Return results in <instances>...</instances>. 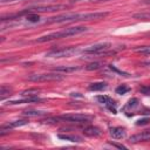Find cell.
<instances>
[{"label":"cell","instance_id":"1","mask_svg":"<svg viewBox=\"0 0 150 150\" xmlns=\"http://www.w3.org/2000/svg\"><path fill=\"white\" fill-rule=\"evenodd\" d=\"M107 12H95V13H67L57 16L49 18L46 23H63V22H76V21H89L97 20L107 16Z\"/></svg>","mask_w":150,"mask_h":150},{"label":"cell","instance_id":"2","mask_svg":"<svg viewBox=\"0 0 150 150\" xmlns=\"http://www.w3.org/2000/svg\"><path fill=\"white\" fill-rule=\"evenodd\" d=\"M88 28L83 27V26H77V27H69L66 29H62L60 32H53L49 33L47 35L40 36L36 39V42H46V41H50V40H55V39H61V38H67V36H71V35H76L83 32H87Z\"/></svg>","mask_w":150,"mask_h":150},{"label":"cell","instance_id":"3","mask_svg":"<svg viewBox=\"0 0 150 150\" xmlns=\"http://www.w3.org/2000/svg\"><path fill=\"white\" fill-rule=\"evenodd\" d=\"M63 79V75L56 73H45V74H33L28 77L32 82H47V81H61Z\"/></svg>","mask_w":150,"mask_h":150},{"label":"cell","instance_id":"4","mask_svg":"<svg viewBox=\"0 0 150 150\" xmlns=\"http://www.w3.org/2000/svg\"><path fill=\"white\" fill-rule=\"evenodd\" d=\"M79 53L77 47H63L59 49H53L46 54V57H68Z\"/></svg>","mask_w":150,"mask_h":150},{"label":"cell","instance_id":"5","mask_svg":"<svg viewBox=\"0 0 150 150\" xmlns=\"http://www.w3.org/2000/svg\"><path fill=\"white\" fill-rule=\"evenodd\" d=\"M54 121H67V122H76V123H82V122H88L93 120V116L87 115V114H67L62 115L59 117L53 118Z\"/></svg>","mask_w":150,"mask_h":150},{"label":"cell","instance_id":"6","mask_svg":"<svg viewBox=\"0 0 150 150\" xmlns=\"http://www.w3.org/2000/svg\"><path fill=\"white\" fill-rule=\"evenodd\" d=\"M67 8L66 5H52V6H38V7H32V8H27L23 13H45V12H55V11H60Z\"/></svg>","mask_w":150,"mask_h":150},{"label":"cell","instance_id":"7","mask_svg":"<svg viewBox=\"0 0 150 150\" xmlns=\"http://www.w3.org/2000/svg\"><path fill=\"white\" fill-rule=\"evenodd\" d=\"M110 47V43H96L90 47H87L83 49V53L86 54H101L104 50H107Z\"/></svg>","mask_w":150,"mask_h":150},{"label":"cell","instance_id":"8","mask_svg":"<svg viewBox=\"0 0 150 150\" xmlns=\"http://www.w3.org/2000/svg\"><path fill=\"white\" fill-rule=\"evenodd\" d=\"M96 100L100 102V103H102V104H104L110 111H112V114H116V108H115V102L112 101V98H110L109 96H107V95H98L97 97H96Z\"/></svg>","mask_w":150,"mask_h":150},{"label":"cell","instance_id":"9","mask_svg":"<svg viewBox=\"0 0 150 150\" xmlns=\"http://www.w3.org/2000/svg\"><path fill=\"white\" fill-rule=\"evenodd\" d=\"M27 123H28L27 120H18V121H13V122L5 123V124L1 125V135H4L7 130H11V129H14V128L25 125V124H27Z\"/></svg>","mask_w":150,"mask_h":150},{"label":"cell","instance_id":"10","mask_svg":"<svg viewBox=\"0 0 150 150\" xmlns=\"http://www.w3.org/2000/svg\"><path fill=\"white\" fill-rule=\"evenodd\" d=\"M149 139H150V129L143 130L129 138V141L131 143H138V142H144V141H149Z\"/></svg>","mask_w":150,"mask_h":150},{"label":"cell","instance_id":"11","mask_svg":"<svg viewBox=\"0 0 150 150\" xmlns=\"http://www.w3.org/2000/svg\"><path fill=\"white\" fill-rule=\"evenodd\" d=\"M109 134L115 139H122L125 137V130L122 127H112L109 129Z\"/></svg>","mask_w":150,"mask_h":150},{"label":"cell","instance_id":"12","mask_svg":"<svg viewBox=\"0 0 150 150\" xmlns=\"http://www.w3.org/2000/svg\"><path fill=\"white\" fill-rule=\"evenodd\" d=\"M41 98L38 96H27L25 98L21 100H14V101H9L8 104H20V103H34V102H40Z\"/></svg>","mask_w":150,"mask_h":150},{"label":"cell","instance_id":"13","mask_svg":"<svg viewBox=\"0 0 150 150\" xmlns=\"http://www.w3.org/2000/svg\"><path fill=\"white\" fill-rule=\"evenodd\" d=\"M83 134L84 135H87V136H90V137H96V136H100L101 135V130L97 128V127H93V125H90V127H86L84 129H83Z\"/></svg>","mask_w":150,"mask_h":150},{"label":"cell","instance_id":"14","mask_svg":"<svg viewBox=\"0 0 150 150\" xmlns=\"http://www.w3.org/2000/svg\"><path fill=\"white\" fill-rule=\"evenodd\" d=\"M79 69H81V67H79V66H59V67L54 68V70L59 71V73L60 71L61 73H71V71H76Z\"/></svg>","mask_w":150,"mask_h":150},{"label":"cell","instance_id":"15","mask_svg":"<svg viewBox=\"0 0 150 150\" xmlns=\"http://www.w3.org/2000/svg\"><path fill=\"white\" fill-rule=\"evenodd\" d=\"M107 88V84L104 82H94L89 86V89L90 90H94V91H98V90H103Z\"/></svg>","mask_w":150,"mask_h":150},{"label":"cell","instance_id":"16","mask_svg":"<svg viewBox=\"0 0 150 150\" xmlns=\"http://www.w3.org/2000/svg\"><path fill=\"white\" fill-rule=\"evenodd\" d=\"M59 137L61 139H64V141H70V142H82V138L76 136V135H59Z\"/></svg>","mask_w":150,"mask_h":150},{"label":"cell","instance_id":"17","mask_svg":"<svg viewBox=\"0 0 150 150\" xmlns=\"http://www.w3.org/2000/svg\"><path fill=\"white\" fill-rule=\"evenodd\" d=\"M23 115H27V116H42V115H46V111H42V110H26V111H23Z\"/></svg>","mask_w":150,"mask_h":150},{"label":"cell","instance_id":"18","mask_svg":"<svg viewBox=\"0 0 150 150\" xmlns=\"http://www.w3.org/2000/svg\"><path fill=\"white\" fill-rule=\"evenodd\" d=\"M11 91H12V89L9 88V87H7V86H5V84H2L1 86V90H0V96H1V100H4L7 95H11Z\"/></svg>","mask_w":150,"mask_h":150},{"label":"cell","instance_id":"19","mask_svg":"<svg viewBox=\"0 0 150 150\" xmlns=\"http://www.w3.org/2000/svg\"><path fill=\"white\" fill-rule=\"evenodd\" d=\"M128 91H129V87H127V86H124V84L118 86V87L116 88V94H118V95H123V94H125V93H128Z\"/></svg>","mask_w":150,"mask_h":150},{"label":"cell","instance_id":"20","mask_svg":"<svg viewBox=\"0 0 150 150\" xmlns=\"http://www.w3.org/2000/svg\"><path fill=\"white\" fill-rule=\"evenodd\" d=\"M27 20L30 21V22H38L40 20V16H39L38 13H30V14H28Z\"/></svg>","mask_w":150,"mask_h":150},{"label":"cell","instance_id":"21","mask_svg":"<svg viewBox=\"0 0 150 150\" xmlns=\"http://www.w3.org/2000/svg\"><path fill=\"white\" fill-rule=\"evenodd\" d=\"M38 93H39L38 89H28V90H23V91L21 93V95H22V96H34V95L38 94Z\"/></svg>","mask_w":150,"mask_h":150},{"label":"cell","instance_id":"22","mask_svg":"<svg viewBox=\"0 0 150 150\" xmlns=\"http://www.w3.org/2000/svg\"><path fill=\"white\" fill-rule=\"evenodd\" d=\"M98 68H101V63H98V62H93V63H90L86 67L87 70H96Z\"/></svg>","mask_w":150,"mask_h":150},{"label":"cell","instance_id":"23","mask_svg":"<svg viewBox=\"0 0 150 150\" xmlns=\"http://www.w3.org/2000/svg\"><path fill=\"white\" fill-rule=\"evenodd\" d=\"M137 105H138V100H137V98H132V100H130V101L128 102V104H127L125 108H135V107H137Z\"/></svg>","mask_w":150,"mask_h":150},{"label":"cell","instance_id":"24","mask_svg":"<svg viewBox=\"0 0 150 150\" xmlns=\"http://www.w3.org/2000/svg\"><path fill=\"white\" fill-rule=\"evenodd\" d=\"M137 53H143V54H150V47H141L136 49Z\"/></svg>","mask_w":150,"mask_h":150},{"label":"cell","instance_id":"25","mask_svg":"<svg viewBox=\"0 0 150 150\" xmlns=\"http://www.w3.org/2000/svg\"><path fill=\"white\" fill-rule=\"evenodd\" d=\"M110 69H111V70H115L116 73H118V74H121V75H123V76H129V74H128V73H124V71H121V70H118V69H117V68H115L112 64L110 66Z\"/></svg>","mask_w":150,"mask_h":150},{"label":"cell","instance_id":"26","mask_svg":"<svg viewBox=\"0 0 150 150\" xmlns=\"http://www.w3.org/2000/svg\"><path fill=\"white\" fill-rule=\"evenodd\" d=\"M150 122V120L149 118H144V120H139V121H137V125H144V124H146V123H149Z\"/></svg>","mask_w":150,"mask_h":150},{"label":"cell","instance_id":"27","mask_svg":"<svg viewBox=\"0 0 150 150\" xmlns=\"http://www.w3.org/2000/svg\"><path fill=\"white\" fill-rule=\"evenodd\" d=\"M141 91L144 94V95H150V87H144L141 89Z\"/></svg>","mask_w":150,"mask_h":150},{"label":"cell","instance_id":"28","mask_svg":"<svg viewBox=\"0 0 150 150\" xmlns=\"http://www.w3.org/2000/svg\"><path fill=\"white\" fill-rule=\"evenodd\" d=\"M2 2H6V1H15V0H1Z\"/></svg>","mask_w":150,"mask_h":150},{"label":"cell","instance_id":"29","mask_svg":"<svg viewBox=\"0 0 150 150\" xmlns=\"http://www.w3.org/2000/svg\"><path fill=\"white\" fill-rule=\"evenodd\" d=\"M96 1H107V0H96Z\"/></svg>","mask_w":150,"mask_h":150},{"label":"cell","instance_id":"30","mask_svg":"<svg viewBox=\"0 0 150 150\" xmlns=\"http://www.w3.org/2000/svg\"><path fill=\"white\" fill-rule=\"evenodd\" d=\"M73 1H77V0H73Z\"/></svg>","mask_w":150,"mask_h":150}]
</instances>
